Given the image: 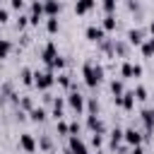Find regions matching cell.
I'll list each match as a JSON object with an SVG mask.
<instances>
[{
	"label": "cell",
	"instance_id": "cell-1",
	"mask_svg": "<svg viewBox=\"0 0 154 154\" xmlns=\"http://www.w3.org/2000/svg\"><path fill=\"white\" fill-rule=\"evenodd\" d=\"M82 77H84V84L89 89H96L101 84V79H103V67L99 63H94L91 58H87L84 65H82Z\"/></svg>",
	"mask_w": 154,
	"mask_h": 154
},
{
	"label": "cell",
	"instance_id": "cell-2",
	"mask_svg": "<svg viewBox=\"0 0 154 154\" xmlns=\"http://www.w3.org/2000/svg\"><path fill=\"white\" fill-rule=\"evenodd\" d=\"M53 84H55V75H53L51 67H48L46 72H34V87H36L38 91H48Z\"/></svg>",
	"mask_w": 154,
	"mask_h": 154
},
{
	"label": "cell",
	"instance_id": "cell-3",
	"mask_svg": "<svg viewBox=\"0 0 154 154\" xmlns=\"http://www.w3.org/2000/svg\"><path fill=\"white\" fill-rule=\"evenodd\" d=\"M65 101H67V106H70L77 116H82V113H84V108H87V96H82V94H79V89H72V91L65 96Z\"/></svg>",
	"mask_w": 154,
	"mask_h": 154
},
{
	"label": "cell",
	"instance_id": "cell-4",
	"mask_svg": "<svg viewBox=\"0 0 154 154\" xmlns=\"http://www.w3.org/2000/svg\"><path fill=\"white\" fill-rule=\"evenodd\" d=\"M113 101H116V106H120V108H125V111H132L135 108V89L132 91H123V96H113Z\"/></svg>",
	"mask_w": 154,
	"mask_h": 154
},
{
	"label": "cell",
	"instance_id": "cell-5",
	"mask_svg": "<svg viewBox=\"0 0 154 154\" xmlns=\"http://www.w3.org/2000/svg\"><path fill=\"white\" fill-rule=\"evenodd\" d=\"M142 123H144V140H149L152 130H154V108L152 106L142 108Z\"/></svg>",
	"mask_w": 154,
	"mask_h": 154
},
{
	"label": "cell",
	"instance_id": "cell-6",
	"mask_svg": "<svg viewBox=\"0 0 154 154\" xmlns=\"http://www.w3.org/2000/svg\"><path fill=\"white\" fill-rule=\"evenodd\" d=\"M142 140H144V135H142L140 130H135V128H128V130H123V142H125L128 147L142 144Z\"/></svg>",
	"mask_w": 154,
	"mask_h": 154
},
{
	"label": "cell",
	"instance_id": "cell-7",
	"mask_svg": "<svg viewBox=\"0 0 154 154\" xmlns=\"http://www.w3.org/2000/svg\"><path fill=\"white\" fill-rule=\"evenodd\" d=\"M87 130L96 132V135H106V123L99 116H87Z\"/></svg>",
	"mask_w": 154,
	"mask_h": 154
},
{
	"label": "cell",
	"instance_id": "cell-8",
	"mask_svg": "<svg viewBox=\"0 0 154 154\" xmlns=\"http://www.w3.org/2000/svg\"><path fill=\"white\" fill-rule=\"evenodd\" d=\"M84 36H87V41H91V43H99V41H103V38H106V31H103V26H96V24H91V26H87Z\"/></svg>",
	"mask_w": 154,
	"mask_h": 154
},
{
	"label": "cell",
	"instance_id": "cell-9",
	"mask_svg": "<svg viewBox=\"0 0 154 154\" xmlns=\"http://www.w3.org/2000/svg\"><path fill=\"white\" fill-rule=\"evenodd\" d=\"M55 58H58V48H55V43H53V41H48V43L43 46V51H41V60H43V63L51 67Z\"/></svg>",
	"mask_w": 154,
	"mask_h": 154
},
{
	"label": "cell",
	"instance_id": "cell-10",
	"mask_svg": "<svg viewBox=\"0 0 154 154\" xmlns=\"http://www.w3.org/2000/svg\"><path fill=\"white\" fill-rule=\"evenodd\" d=\"M19 147H22L26 154H34L38 144H36V140H34V135H31V132H22V135H19Z\"/></svg>",
	"mask_w": 154,
	"mask_h": 154
},
{
	"label": "cell",
	"instance_id": "cell-11",
	"mask_svg": "<svg viewBox=\"0 0 154 154\" xmlns=\"http://www.w3.org/2000/svg\"><path fill=\"white\" fill-rule=\"evenodd\" d=\"M120 75H123V79H130V77H142V65L123 63V65H120Z\"/></svg>",
	"mask_w": 154,
	"mask_h": 154
},
{
	"label": "cell",
	"instance_id": "cell-12",
	"mask_svg": "<svg viewBox=\"0 0 154 154\" xmlns=\"http://www.w3.org/2000/svg\"><path fill=\"white\" fill-rule=\"evenodd\" d=\"M67 144H70V149L75 154H89V149H87V144H84V140L79 135H70L67 137Z\"/></svg>",
	"mask_w": 154,
	"mask_h": 154
},
{
	"label": "cell",
	"instance_id": "cell-13",
	"mask_svg": "<svg viewBox=\"0 0 154 154\" xmlns=\"http://www.w3.org/2000/svg\"><path fill=\"white\" fill-rule=\"evenodd\" d=\"M144 38H147V31H144V29H130L125 41H128L130 46H142V41H144Z\"/></svg>",
	"mask_w": 154,
	"mask_h": 154
},
{
	"label": "cell",
	"instance_id": "cell-14",
	"mask_svg": "<svg viewBox=\"0 0 154 154\" xmlns=\"http://www.w3.org/2000/svg\"><path fill=\"white\" fill-rule=\"evenodd\" d=\"M60 10H63V2H60V0H43V12H46V17H58Z\"/></svg>",
	"mask_w": 154,
	"mask_h": 154
},
{
	"label": "cell",
	"instance_id": "cell-15",
	"mask_svg": "<svg viewBox=\"0 0 154 154\" xmlns=\"http://www.w3.org/2000/svg\"><path fill=\"white\" fill-rule=\"evenodd\" d=\"M96 7V0H77L75 2V12L77 14H87L89 10H94Z\"/></svg>",
	"mask_w": 154,
	"mask_h": 154
},
{
	"label": "cell",
	"instance_id": "cell-16",
	"mask_svg": "<svg viewBox=\"0 0 154 154\" xmlns=\"http://www.w3.org/2000/svg\"><path fill=\"white\" fill-rule=\"evenodd\" d=\"M46 116H48V113H46V108H43V106H34V108L29 111V118H31L34 123H43V120H46Z\"/></svg>",
	"mask_w": 154,
	"mask_h": 154
},
{
	"label": "cell",
	"instance_id": "cell-17",
	"mask_svg": "<svg viewBox=\"0 0 154 154\" xmlns=\"http://www.w3.org/2000/svg\"><path fill=\"white\" fill-rule=\"evenodd\" d=\"M123 142V130L120 128H116V130H111V140H108V147L116 152V147Z\"/></svg>",
	"mask_w": 154,
	"mask_h": 154
},
{
	"label": "cell",
	"instance_id": "cell-18",
	"mask_svg": "<svg viewBox=\"0 0 154 154\" xmlns=\"http://www.w3.org/2000/svg\"><path fill=\"white\" fill-rule=\"evenodd\" d=\"M140 48H142V55H144V58H152V55H154V36L144 38Z\"/></svg>",
	"mask_w": 154,
	"mask_h": 154
},
{
	"label": "cell",
	"instance_id": "cell-19",
	"mask_svg": "<svg viewBox=\"0 0 154 154\" xmlns=\"http://www.w3.org/2000/svg\"><path fill=\"white\" fill-rule=\"evenodd\" d=\"M101 26H103V31H116V26H118L116 14H106V17H103V22H101Z\"/></svg>",
	"mask_w": 154,
	"mask_h": 154
},
{
	"label": "cell",
	"instance_id": "cell-20",
	"mask_svg": "<svg viewBox=\"0 0 154 154\" xmlns=\"http://www.w3.org/2000/svg\"><path fill=\"white\" fill-rule=\"evenodd\" d=\"M58 29H60L58 17H46V31L48 34H58Z\"/></svg>",
	"mask_w": 154,
	"mask_h": 154
},
{
	"label": "cell",
	"instance_id": "cell-21",
	"mask_svg": "<svg viewBox=\"0 0 154 154\" xmlns=\"http://www.w3.org/2000/svg\"><path fill=\"white\" fill-rule=\"evenodd\" d=\"M113 51H116L118 55H123V58H128V53H130V43H128V41H116V46H113Z\"/></svg>",
	"mask_w": 154,
	"mask_h": 154
},
{
	"label": "cell",
	"instance_id": "cell-22",
	"mask_svg": "<svg viewBox=\"0 0 154 154\" xmlns=\"http://www.w3.org/2000/svg\"><path fill=\"white\" fill-rule=\"evenodd\" d=\"M19 77H22V84H26V87L34 84V72H31L29 67H22V70H19Z\"/></svg>",
	"mask_w": 154,
	"mask_h": 154
},
{
	"label": "cell",
	"instance_id": "cell-23",
	"mask_svg": "<svg viewBox=\"0 0 154 154\" xmlns=\"http://www.w3.org/2000/svg\"><path fill=\"white\" fill-rule=\"evenodd\" d=\"M55 130H58V135H60V137H70V123H65L63 118H60V120H55Z\"/></svg>",
	"mask_w": 154,
	"mask_h": 154
},
{
	"label": "cell",
	"instance_id": "cell-24",
	"mask_svg": "<svg viewBox=\"0 0 154 154\" xmlns=\"http://www.w3.org/2000/svg\"><path fill=\"white\" fill-rule=\"evenodd\" d=\"M12 51V41L10 38H0V60H5Z\"/></svg>",
	"mask_w": 154,
	"mask_h": 154
},
{
	"label": "cell",
	"instance_id": "cell-25",
	"mask_svg": "<svg viewBox=\"0 0 154 154\" xmlns=\"http://www.w3.org/2000/svg\"><path fill=\"white\" fill-rule=\"evenodd\" d=\"M84 113L87 116H96L99 113V101L91 96V99H87V108H84Z\"/></svg>",
	"mask_w": 154,
	"mask_h": 154
},
{
	"label": "cell",
	"instance_id": "cell-26",
	"mask_svg": "<svg viewBox=\"0 0 154 154\" xmlns=\"http://www.w3.org/2000/svg\"><path fill=\"white\" fill-rule=\"evenodd\" d=\"M17 106H19L22 111H26V113H29V111L34 108V99H31V96H19V103H17Z\"/></svg>",
	"mask_w": 154,
	"mask_h": 154
},
{
	"label": "cell",
	"instance_id": "cell-27",
	"mask_svg": "<svg viewBox=\"0 0 154 154\" xmlns=\"http://www.w3.org/2000/svg\"><path fill=\"white\" fill-rule=\"evenodd\" d=\"M123 91H125L123 82H120V79H113V82H111V94H113V96H123Z\"/></svg>",
	"mask_w": 154,
	"mask_h": 154
},
{
	"label": "cell",
	"instance_id": "cell-28",
	"mask_svg": "<svg viewBox=\"0 0 154 154\" xmlns=\"http://www.w3.org/2000/svg\"><path fill=\"white\" fill-rule=\"evenodd\" d=\"M38 147H41L43 152H51V149H53V140H51L48 135H41V137H38Z\"/></svg>",
	"mask_w": 154,
	"mask_h": 154
},
{
	"label": "cell",
	"instance_id": "cell-29",
	"mask_svg": "<svg viewBox=\"0 0 154 154\" xmlns=\"http://www.w3.org/2000/svg\"><path fill=\"white\" fill-rule=\"evenodd\" d=\"M55 82H58L60 87H65V89H70V87H72V82H70V75H67V72H60V75L55 77Z\"/></svg>",
	"mask_w": 154,
	"mask_h": 154
},
{
	"label": "cell",
	"instance_id": "cell-30",
	"mask_svg": "<svg viewBox=\"0 0 154 154\" xmlns=\"http://www.w3.org/2000/svg\"><path fill=\"white\" fill-rule=\"evenodd\" d=\"M118 2H120V0H103V2H101V5H103V12H106V14H113Z\"/></svg>",
	"mask_w": 154,
	"mask_h": 154
},
{
	"label": "cell",
	"instance_id": "cell-31",
	"mask_svg": "<svg viewBox=\"0 0 154 154\" xmlns=\"http://www.w3.org/2000/svg\"><path fill=\"white\" fill-rule=\"evenodd\" d=\"M135 99H137V101H147V89H144L142 84L135 87Z\"/></svg>",
	"mask_w": 154,
	"mask_h": 154
},
{
	"label": "cell",
	"instance_id": "cell-32",
	"mask_svg": "<svg viewBox=\"0 0 154 154\" xmlns=\"http://www.w3.org/2000/svg\"><path fill=\"white\" fill-rule=\"evenodd\" d=\"M91 144L99 149V147L103 144V135H96V132H91Z\"/></svg>",
	"mask_w": 154,
	"mask_h": 154
},
{
	"label": "cell",
	"instance_id": "cell-33",
	"mask_svg": "<svg viewBox=\"0 0 154 154\" xmlns=\"http://www.w3.org/2000/svg\"><path fill=\"white\" fill-rule=\"evenodd\" d=\"M26 24H29V17H24V14H19V17H17V29H24Z\"/></svg>",
	"mask_w": 154,
	"mask_h": 154
},
{
	"label": "cell",
	"instance_id": "cell-34",
	"mask_svg": "<svg viewBox=\"0 0 154 154\" xmlns=\"http://www.w3.org/2000/svg\"><path fill=\"white\" fill-rule=\"evenodd\" d=\"M10 5H12V10H17V12L24 10V0H10Z\"/></svg>",
	"mask_w": 154,
	"mask_h": 154
},
{
	"label": "cell",
	"instance_id": "cell-35",
	"mask_svg": "<svg viewBox=\"0 0 154 154\" xmlns=\"http://www.w3.org/2000/svg\"><path fill=\"white\" fill-rule=\"evenodd\" d=\"M128 10L130 12H140V2L137 0H128Z\"/></svg>",
	"mask_w": 154,
	"mask_h": 154
},
{
	"label": "cell",
	"instance_id": "cell-36",
	"mask_svg": "<svg viewBox=\"0 0 154 154\" xmlns=\"http://www.w3.org/2000/svg\"><path fill=\"white\" fill-rule=\"evenodd\" d=\"M10 19V10H5V7H0V24H5Z\"/></svg>",
	"mask_w": 154,
	"mask_h": 154
},
{
	"label": "cell",
	"instance_id": "cell-37",
	"mask_svg": "<svg viewBox=\"0 0 154 154\" xmlns=\"http://www.w3.org/2000/svg\"><path fill=\"white\" fill-rule=\"evenodd\" d=\"M70 135H79V123H77V120L70 123Z\"/></svg>",
	"mask_w": 154,
	"mask_h": 154
},
{
	"label": "cell",
	"instance_id": "cell-38",
	"mask_svg": "<svg viewBox=\"0 0 154 154\" xmlns=\"http://www.w3.org/2000/svg\"><path fill=\"white\" fill-rule=\"evenodd\" d=\"M130 154H144L142 144H135V147H130Z\"/></svg>",
	"mask_w": 154,
	"mask_h": 154
},
{
	"label": "cell",
	"instance_id": "cell-39",
	"mask_svg": "<svg viewBox=\"0 0 154 154\" xmlns=\"http://www.w3.org/2000/svg\"><path fill=\"white\" fill-rule=\"evenodd\" d=\"M147 31H149V34L154 36V22H149V26H147Z\"/></svg>",
	"mask_w": 154,
	"mask_h": 154
},
{
	"label": "cell",
	"instance_id": "cell-40",
	"mask_svg": "<svg viewBox=\"0 0 154 154\" xmlns=\"http://www.w3.org/2000/svg\"><path fill=\"white\" fill-rule=\"evenodd\" d=\"M63 154H75V152H72V149H70V144H67V147L63 149Z\"/></svg>",
	"mask_w": 154,
	"mask_h": 154
},
{
	"label": "cell",
	"instance_id": "cell-41",
	"mask_svg": "<svg viewBox=\"0 0 154 154\" xmlns=\"http://www.w3.org/2000/svg\"><path fill=\"white\" fill-rule=\"evenodd\" d=\"M0 2H2V0H0Z\"/></svg>",
	"mask_w": 154,
	"mask_h": 154
}]
</instances>
